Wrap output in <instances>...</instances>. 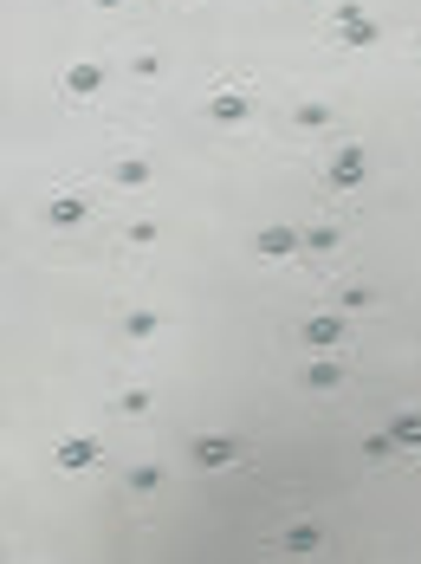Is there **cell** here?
<instances>
[{"mask_svg": "<svg viewBox=\"0 0 421 564\" xmlns=\"http://www.w3.org/2000/svg\"><path fill=\"white\" fill-rule=\"evenodd\" d=\"M253 254L272 260V266H292V260L305 254V247H299V227H292V221H266L260 234H253Z\"/></svg>", "mask_w": 421, "mask_h": 564, "instance_id": "obj_2", "label": "cell"}, {"mask_svg": "<svg viewBox=\"0 0 421 564\" xmlns=\"http://www.w3.org/2000/svg\"><path fill=\"white\" fill-rule=\"evenodd\" d=\"M292 7H324V0H292Z\"/></svg>", "mask_w": 421, "mask_h": 564, "instance_id": "obj_23", "label": "cell"}, {"mask_svg": "<svg viewBox=\"0 0 421 564\" xmlns=\"http://www.w3.org/2000/svg\"><path fill=\"white\" fill-rule=\"evenodd\" d=\"M156 487H162V467L156 461H136L130 467V493H156Z\"/></svg>", "mask_w": 421, "mask_h": 564, "instance_id": "obj_17", "label": "cell"}, {"mask_svg": "<svg viewBox=\"0 0 421 564\" xmlns=\"http://www.w3.org/2000/svg\"><path fill=\"white\" fill-rule=\"evenodd\" d=\"M188 454H195V467H201V474L234 467V461H240V448L227 442V435H195V448H188Z\"/></svg>", "mask_w": 421, "mask_h": 564, "instance_id": "obj_6", "label": "cell"}, {"mask_svg": "<svg viewBox=\"0 0 421 564\" xmlns=\"http://www.w3.org/2000/svg\"><path fill=\"white\" fill-rule=\"evenodd\" d=\"M91 7H123V0H91Z\"/></svg>", "mask_w": 421, "mask_h": 564, "instance_id": "obj_24", "label": "cell"}, {"mask_svg": "<svg viewBox=\"0 0 421 564\" xmlns=\"http://www.w3.org/2000/svg\"><path fill=\"white\" fill-rule=\"evenodd\" d=\"M162 72V52H136V78H156Z\"/></svg>", "mask_w": 421, "mask_h": 564, "instance_id": "obj_22", "label": "cell"}, {"mask_svg": "<svg viewBox=\"0 0 421 564\" xmlns=\"http://www.w3.org/2000/svg\"><path fill=\"white\" fill-rule=\"evenodd\" d=\"M104 59H72L66 72H58V98H72V104H84V98H97L104 91Z\"/></svg>", "mask_w": 421, "mask_h": 564, "instance_id": "obj_3", "label": "cell"}, {"mask_svg": "<svg viewBox=\"0 0 421 564\" xmlns=\"http://www.w3.org/2000/svg\"><path fill=\"white\" fill-rule=\"evenodd\" d=\"M111 182H117V188H150V182H156V162H150V156H117V162H111Z\"/></svg>", "mask_w": 421, "mask_h": 564, "instance_id": "obj_10", "label": "cell"}, {"mask_svg": "<svg viewBox=\"0 0 421 564\" xmlns=\"http://www.w3.org/2000/svg\"><path fill=\"white\" fill-rule=\"evenodd\" d=\"M292 123H299V130H331V104H299Z\"/></svg>", "mask_w": 421, "mask_h": 564, "instance_id": "obj_15", "label": "cell"}, {"mask_svg": "<svg viewBox=\"0 0 421 564\" xmlns=\"http://www.w3.org/2000/svg\"><path fill=\"white\" fill-rule=\"evenodd\" d=\"M344 331H350V325L337 318V311H318V318H305V325H299V338H305L311 350H331V344H344Z\"/></svg>", "mask_w": 421, "mask_h": 564, "instance_id": "obj_7", "label": "cell"}, {"mask_svg": "<svg viewBox=\"0 0 421 564\" xmlns=\"http://www.w3.org/2000/svg\"><path fill=\"white\" fill-rule=\"evenodd\" d=\"M305 383H311V389H337V383H344V364H331V357H318V364L305 370Z\"/></svg>", "mask_w": 421, "mask_h": 564, "instance_id": "obj_14", "label": "cell"}, {"mask_svg": "<svg viewBox=\"0 0 421 564\" xmlns=\"http://www.w3.org/2000/svg\"><path fill=\"white\" fill-rule=\"evenodd\" d=\"M324 182H331V188H363V182H370V156L356 150V143H350V150H337L331 169H324Z\"/></svg>", "mask_w": 421, "mask_h": 564, "instance_id": "obj_5", "label": "cell"}, {"mask_svg": "<svg viewBox=\"0 0 421 564\" xmlns=\"http://www.w3.org/2000/svg\"><path fill=\"white\" fill-rule=\"evenodd\" d=\"M331 20H337V46H344V52H363V46H376V39H383V27H376V20L356 7V0H337Z\"/></svg>", "mask_w": 421, "mask_h": 564, "instance_id": "obj_1", "label": "cell"}, {"mask_svg": "<svg viewBox=\"0 0 421 564\" xmlns=\"http://www.w3.org/2000/svg\"><path fill=\"white\" fill-rule=\"evenodd\" d=\"M363 454H370V461H389V454H395V435H389V428H383V435H370Z\"/></svg>", "mask_w": 421, "mask_h": 564, "instance_id": "obj_20", "label": "cell"}, {"mask_svg": "<svg viewBox=\"0 0 421 564\" xmlns=\"http://www.w3.org/2000/svg\"><path fill=\"white\" fill-rule=\"evenodd\" d=\"M207 117L214 123H246L253 104H246V91H207Z\"/></svg>", "mask_w": 421, "mask_h": 564, "instance_id": "obj_11", "label": "cell"}, {"mask_svg": "<svg viewBox=\"0 0 421 564\" xmlns=\"http://www.w3.org/2000/svg\"><path fill=\"white\" fill-rule=\"evenodd\" d=\"M279 545L292 558H311V552H324V526H311V519H292V526L279 532Z\"/></svg>", "mask_w": 421, "mask_h": 564, "instance_id": "obj_8", "label": "cell"}, {"mask_svg": "<svg viewBox=\"0 0 421 564\" xmlns=\"http://www.w3.org/2000/svg\"><path fill=\"white\" fill-rule=\"evenodd\" d=\"M84 215H91V201H84V195H52L46 201V221L52 227H84Z\"/></svg>", "mask_w": 421, "mask_h": 564, "instance_id": "obj_12", "label": "cell"}, {"mask_svg": "<svg viewBox=\"0 0 421 564\" xmlns=\"http://www.w3.org/2000/svg\"><path fill=\"white\" fill-rule=\"evenodd\" d=\"M123 331H130L136 344H150L156 331H162V318H156V311H130V318H123Z\"/></svg>", "mask_w": 421, "mask_h": 564, "instance_id": "obj_16", "label": "cell"}, {"mask_svg": "<svg viewBox=\"0 0 421 564\" xmlns=\"http://www.w3.org/2000/svg\"><path fill=\"white\" fill-rule=\"evenodd\" d=\"M370 305H376L370 286H344V311H370Z\"/></svg>", "mask_w": 421, "mask_h": 564, "instance_id": "obj_21", "label": "cell"}, {"mask_svg": "<svg viewBox=\"0 0 421 564\" xmlns=\"http://www.w3.org/2000/svg\"><path fill=\"white\" fill-rule=\"evenodd\" d=\"M117 409H123V415H150V389H143V383H130V389L117 396Z\"/></svg>", "mask_w": 421, "mask_h": 564, "instance_id": "obj_18", "label": "cell"}, {"mask_svg": "<svg viewBox=\"0 0 421 564\" xmlns=\"http://www.w3.org/2000/svg\"><path fill=\"white\" fill-rule=\"evenodd\" d=\"M162 240V221H130V247H156Z\"/></svg>", "mask_w": 421, "mask_h": 564, "instance_id": "obj_19", "label": "cell"}, {"mask_svg": "<svg viewBox=\"0 0 421 564\" xmlns=\"http://www.w3.org/2000/svg\"><path fill=\"white\" fill-rule=\"evenodd\" d=\"M337 240H344V234H337V221H311V227H299V247H305L311 260H331Z\"/></svg>", "mask_w": 421, "mask_h": 564, "instance_id": "obj_9", "label": "cell"}, {"mask_svg": "<svg viewBox=\"0 0 421 564\" xmlns=\"http://www.w3.org/2000/svg\"><path fill=\"white\" fill-rule=\"evenodd\" d=\"M389 435H395V448H409V454H421V409H402L389 422Z\"/></svg>", "mask_w": 421, "mask_h": 564, "instance_id": "obj_13", "label": "cell"}, {"mask_svg": "<svg viewBox=\"0 0 421 564\" xmlns=\"http://www.w3.org/2000/svg\"><path fill=\"white\" fill-rule=\"evenodd\" d=\"M52 461H58V474H91L104 461V448H97V435H66L52 448Z\"/></svg>", "mask_w": 421, "mask_h": 564, "instance_id": "obj_4", "label": "cell"}]
</instances>
